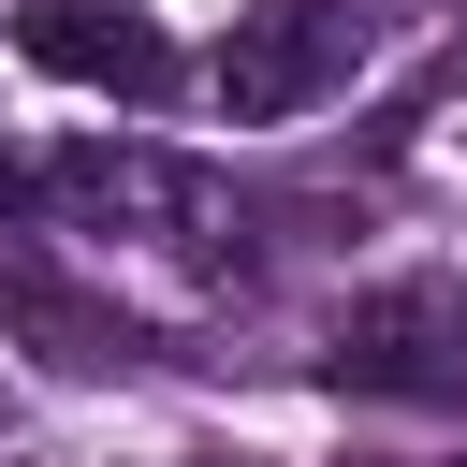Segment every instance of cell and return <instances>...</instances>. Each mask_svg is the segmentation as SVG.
<instances>
[{
    "label": "cell",
    "instance_id": "2",
    "mask_svg": "<svg viewBox=\"0 0 467 467\" xmlns=\"http://www.w3.org/2000/svg\"><path fill=\"white\" fill-rule=\"evenodd\" d=\"M321 379H336V394H409V409H452V394H467V277H394V292H365V306L336 321Z\"/></svg>",
    "mask_w": 467,
    "mask_h": 467
},
{
    "label": "cell",
    "instance_id": "5",
    "mask_svg": "<svg viewBox=\"0 0 467 467\" xmlns=\"http://www.w3.org/2000/svg\"><path fill=\"white\" fill-rule=\"evenodd\" d=\"M15 204H29V161H0V219H15Z\"/></svg>",
    "mask_w": 467,
    "mask_h": 467
},
{
    "label": "cell",
    "instance_id": "3",
    "mask_svg": "<svg viewBox=\"0 0 467 467\" xmlns=\"http://www.w3.org/2000/svg\"><path fill=\"white\" fill-rule=\"evenodd\" d=\"M350 58H365V15L350 0H248L219 29L204 88H219V117H306L321 88H350Z\"/></svg>",
    "mask_w": 467,
    "mask_h": 467
},
{
    "label": "cell",
    "instance_id": "4",
    "mask_svg": "<svg viewBox=\"0 0 467 467\" xmlns=\"http://www.w3.org/2000/svg\"><path fill=\"white\" fill-rule=\"evenodd\" d=\"M15 58L73 73V88H102V102H161V88H175V44H161L131 0H29V15H15Z\"/></svg>",
    "mask_w": 467,
    "mask_h": 467
},
{
    "label": "cell",
    "instance_id": "1",
    "mask_svg": "<svg viewBox=\"0 0 467 467\" xmlns=\"http://www.w3.org/2000/svg\"><path fill=\"white\" fill-rule=\"evenodd\" d=\"M29 204L73 219V234H131V248H204L219 234V175L146 146V131H73L29 161Z\"/></svg>",
    "mask_w": 467,
    "mask_h": 467
}]
</instances>
